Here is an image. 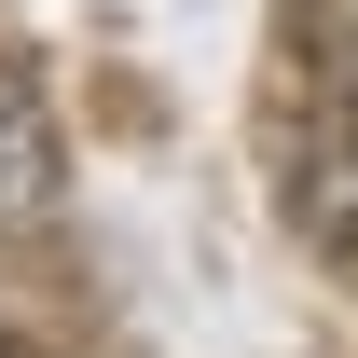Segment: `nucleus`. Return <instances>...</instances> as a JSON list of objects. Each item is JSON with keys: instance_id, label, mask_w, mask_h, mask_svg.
<instances>
[{"instance_id": "f257e3e1", "label": "nucleus", "mask_w": 358, "mask_h": 358, "mask_svg": "<svg viewBox=\"0 0 358 358\" xmlns=\"http://www.w3.org/2000/svg\"><path fill=\"white\" fill-rule=\"evenodd\" d=\"M55 179H69V152H55V110L14 83V69H0V221L55 207Z\"/></svg>"}, {"instance_id": "f03ea898", "label": "nucleus", "mask_w": 358, "mask_h": 358, "mask_svg": "<svg viewBox=\"0 0 358 358\" xmlns=\"http://www.w3.org/2000/svg\"><path fill=\"white\" fill-rule=\"evenodd\" d=\"M289 207H303V234L358 248V110H331V152H289Z\"/></svg>"}, {"instance_id": "7ed1b4c3", "label": "nucleus", "mask_w": 358, "mask_h": 358, "mask_svg": "<svg viewBox=\"0 0 358 358\" xmlns=\"http://www.w3.org/2000/svg\"><path fill=\"white\" fill-rule=\"evenodd\" d=\"M289 69L317 83V110H358V0H289Z\"/></svg>"}, {"instance_id": "20e7f679", "label": "nucleus", "mask_w": 358, "mask_h": 358, "mask_svg": "<svg viewBox=\"0 0 358 358\" xmlns=\"http://www.w3.org/2000/svg\"><path fill=\"white\" fill-rule=\"evenodd\" d=\"M0 358H28V345H14V331H0Z\"/></svg>"}]
</instances>
